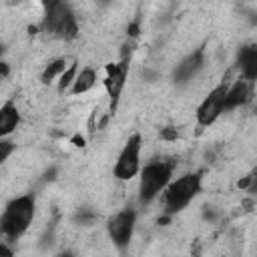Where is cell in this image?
Segmentation results:
<instances>
[{
    "mask_svg": "<svg viewBox=\"0 0 257 257\" xmlns=\"http://www.w3.org/2000/svg\"><path fill=\"white\" fill-rule=\"evenodd\" d=\"M20 122V114H18V108L14 102H4L0 106V137H8Z\"/></svg>",
    "mask_w": 257,
    "mask_h": 257,
    "instance_id": "cell-12",
    "label": "cell"
},
{
    "mask_svg": "<svg viewBox=\"0 0 257 257\" xmlns=\"http://www.w3.org/2000/svg\"><path fill=\"white\" fill-rule=\"evenodd\" d=\"M66 68H68L66 58H54V60H52V62H48V66L44 68V72H42L40 80H42L44 84H50V82H52L56 76H60Z\"/></svg>",
    "mask_w": 257,
    "mask_h": 257,
    "instance_id": "cell-14",
    "label": "cell"
},
{
    "mask_svg": "<svg viewBox=\"0 0 257 257\" xmlns=\"http://www.w3.org/2000/svg\"><path fill=\"white\" fill-rule=\"evenodd\" d=\"M106 2H110V0H100V4H106Z\"/></svg>",
    "mask_w": 257,
    "mask_h": 257,
    "instance_id": "cell-23",
    "label": "cell"
},
{
    "mask_svg": "<svg viewBox=\"0 0 257 257\" xmlns=\"http://www.w3.org/2000/svg\"><path fill=\"white\" fill-rule=\"evenodd\" d=\"M2 74H4V76L8 74V66H6V62H2Z\"/></svg>",
    "mask_w": 257,
    "mask_h": 257,
    "instance_id": "cell-22",
    "label": "cell"
},
{
    "mask_svg": "<svg viewBox=\"0 0 257 257\" xmlns=\"http://www.w3.org/2000/svg\"><path fill=\"white\" fill-rule=\"evenodd\" d=\"M135 223H137V211L133 207H124L108 219L106 231H108L110 241L118 249H124L128 245V241L133 237V231H135Z\"/></svg>",
    "mask_w": 257,
    "mask_h": 257,
    "instance_id": "cell-7",
    "label": "cell"
},
{
    "mask_svg": "<svg viewBox=\"0 0 257 257\" xmlns=\"http://www.w3.org/2000/svg\"><path fill=\"white\" fill-rule=\"evenodd\" d=\"M74 221H76V223H80V225H84V227H88V225H92V223L96 221V213H94V211H90L88 207H82V209H78V211H76Z\"/></svg>",
    "mask_w": 257,
    "mask_h": 257,
    "instance_id": "cell-16",
    "label": "cell"
},
{
    "mask_svg": "<svg viewBox=\"0 0 257 257\" xmlns=\"http://www.w3.org/2000/svg\"><path fill=\"white\" fill-rule=\"evenodd\" d=\"M126 76H128V56L122 54L120 62H110L106 64V78H104V88L110 96V112L116 110L118 106V100H120V92L124 88V82H126Z\"/></svg>",
    "mask_w": 257,
    "mask_h": 257,
    "instance_id": "cell-8",
    "label": "cell"
},
{
    "mask_svg": "<svg viewBox=\"0 0 257 257\" xmlns=\"http://www.w3.org/2000/svg\"><path fill=\"white\" fill-rule=\"evenodd\" d=\"M203 217H205L207 221H215V219H217V213L213 211V207H205V213H203Z\"/></svg>",
    "mask_w": 257,
    "mask_h": 257,
    "instance_id": "cell-21",
    "label": "cell"
},
{
    "mask_svg": "<svg viewBox=\"0 0 257 257\" xmlns=\"http://www.w3.org/2000/svg\"><path fill=\"white\" fill-rule=\"evenodd\" d=\"M141 147H143V137L139 133L131 135L112 167V175L118 181H131L137 173H141Z\"/></svg>",
    "mask_w": 257,
    "mask_h": 257,
    "instance_id": "cell-5",
    "label": "cell"
},
{
    "mask_svg": "<svg viewBox=\"0 0 257 257\" xmlns=\"http://www.w3.org/2000/svg\"><path fill=\"white\" fill-rule=\"evenodd\" d=\"M251 84L253 82H249L245 78H239L233 84H229L227 94H225V110H233V108L249 102V98H251Z\"/></svg>",
    "mask_w": 257,
    "mask_h": 257,
    "instance_id": "cell-11",
    "label": "cell"
},
{
    "mask_svg": "<svg viewBox=\"0 0 257 257\" xmlns=\"http://www.w3.org/2000/svg\"><path fill=\"white\" fill-rule=\"evenodd\" d=\"M161 139L163 141H177L179 139V131L173 128V126H165V128H161Z\"/></svg>",
    "mask_w": 257,
    "mask_h": 257,
    "instance_id": "cell-18",
    "label": "cell"
},
{
    "mask_svg": "<svg viewBox=\"0 0 257 257\" xmlns=\"http://www.w3.org/2000/svg\"><path fill=\"white\" fill-rule=\"evenodd\" d=\"M126 32H128L131 38H137V36H139V22H133V24L126 28Z\"/></svg>",
    "mask_w": 257,
    "mask_h": 257,
    "instance_id": "cell-20",
    "label": "cell"
},
{
    "mask_svg": "<svg viewBox=\"0 0 257 257\" xmlns=\"http://www.w3.org/2000/svg\"><path fill=\"white\" fill-rule=\"evenodd\" d=\"M94 84H96V70H94L92 66H84V68L76 74V80H74V84L70 86V94H74V96L84 94V92H88Z\"/></svg>",
    "mask_w": 257,
    "mask_h": 257,
    "instance_id": "cell-13",
    "label": "cell"
},
{
    "mask_svg": "<svg viewBox=\"0 0 257 257\" xmlns=\"http://www.w3.org/2000/svg\"><path fill=\"white\" fill-rule=\"evenodd\" d=\"M227 88H229V84L227 82H221V84H217L201 100V104L197 106V112H195L197 122L201 126H211L225 112V94H227Z\"/></svg>",
    "mask_w": 257,
    "mask_h": 257,
    "instance_id": "cell-6",
    "label": "cell"
},
{
    "mask_svg": "<svg viewBox=\"0 0 257 257\" xmlns=\"http://www.w3.org/2000/svg\"><path fill=\"white\" fill-rule=\"evenodd\" d=\"M205 66V48H197L193 50L191 54H187L177 66H175V72H173V78L177 84H187L191 82L199 72L201 68Z\"/></svg>",
    "mask_w": 257,
    "mask_h": 257,
    "instance_id": "cell-9",
    "label": "cell"
},
{
    "mask_svg": "<svg viewBox=\"0 0 257 257\" xmlns=\"http://www.w3.org/2000/svg\"><path fill=\"white\" fill-rule=\"evenodd\" d=\"M36 211V201L32 195H22L12 199L6 207L4 213L0 217V231L8 241H16L18 237H22V233L28 229V225L32 223Z\"/></svg>",
    "mask_w": 257,
    "mask_h": 257,
    "instance_id": "cell-1",
    "label": "cell"
},
{
    "mask_svg": "<svg viewBox=\"0 0 257 257\" xmlns=\"http://www.w3.org/2000/svg\"><path fill=\"white\" fill-rule=\"evenodd\" d=\"M175 163L169 159H155L147 163L141 169V179H139V203L149 205L151 201L157 199L161 191L167 189L173 177Z\"/></svg>",
    "mask_w": 257,
    "mask_h": 257,
    "instance_id": "cell-3",
    "label": "cell"
},
{
    "mask_svg": "<svg viewBox=\"0 0 257 257\" xmlns=\"http://www.w3.org/2000/svg\"><path fill=\"white\" fill-rule=\"evenodd\" d=\"M12 149H14V147H12V143H10V141H6V137H4V139L0 141V161H2V163L8 159V155L12 153Z\"/></svg>",
    "mask_w": 257,
    "mask_h": 257,
    "instance_id": "cell-17",
    "label": "cell"
},
{
    "mask_svg": "<svg viewBox=\"0 0 257 257\" xmlns=\"http://www.w3.org/2000/svg\"><path fill=\"white\" fill-rule=\"evenodd\" d=\"M203 173H187L175 181H171L165 189V213L175 215L183 211L199 193H201Z\"/></svg>",
    "mask_w": 257,
    "mask_h": 257,
    "instance_id": "cell-4",
    "label": "cell"
},
{
    "mask_svg": "<svg viewBox=\"0 0 257 257\" xmlns=\"http://www.w3.org/2000/svg\"><path fill=\"white\" fill-rule=\"evenodd\" d=\"M76 74H78V64L76 62L68 64V68L58 76V92H64L66 88H70L76 80Z\"/></svg>",
    "mask_w": 257,
    "mask_h": 257,
    "instance_id": "cell-15",
    "label": "cell"
},
{
    "mask_svg": "<svg viewBox=\"0 0 257 257\" xmlns=\"http://www.w3.org/2000/svg\"><path fill=\"white\" fill-rule=\"evenodd\" d=\"M44 8L42 26L60 40H74L78 36V22L66 0H40Z\"/></svg>",
    "mask_w": 257,
    "mask_h": 257,
    "instance_id": "cell-2",
    "label": "cell"
},
{
    "mask_svg": "<svg viewBox=\"0 0 257 257\" xmlns=\"http://www.w3.org/2000/svg\"><path fill=\"white\" fill-rule=\"evenodd\" d=\"M245 191L251 193V195H257V169H253V171L249 173V185H247Z\"/></svg>",
    "mask_w": 257,
    "mask_h": 257,
    "instance_id": "cell-19",
    "label": "cell"
},
{
    "mask_svg": "<svg viewBox=\"0 0 257 257\" xmlns=\"http://www.w3.org/2000/svg\"><path fill=\"white\" fill-rule=\"evenodd\" d=\"M235 64L241 72V78H245L249 82H257V44L255 42L243 44L237 50Z\"/></svg>",
    "mask_w": 257,
    "mask_h": 257,
    "instance_id": "cell-10",
    "label": "cell"
},
{
    "mask_svg": "<svg viewBox=\"0 0 257 257\" xmlns=\"http://www.w3.org/2000/svg\"><path fill=\"white\" fill-rule=\"evenodd\" d=\"M255 114H257V108H255Z\"/></svg>",
    "mask_w": 257,
    "mask_h": 257,
    "instance_id": "cell-24",
    "label": "cell"
}]
</instances>
